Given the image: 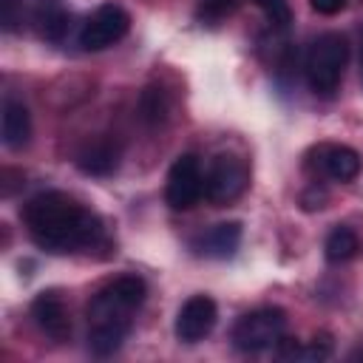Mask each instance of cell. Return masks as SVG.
Listing matches in <instances>:
<instances>
[{"label":"cell","mask_w":363,"mask_h":363,"mask_svg":"<svg viewBox=\"0 0 363 363\" xmlns=\"http://www.w3.org/2000/svg\"><path fill=\"white\" fill-rule=\"evenodd\" d=\"M357 250H360L357 235H354L349 227H335V230L326 235V244H323V252H326V261H329V264H343V261L354 258Z\"/></svg>","instance_id":"cell-15"},{"label":"cell","mask_w":363,"mask_h":363,"mask_svg":"<svg viewBox=\"0 0 363 363\" xmlns=\"http://www.w3.org/2000/svg\"><path fill=\"white\" fill-rule=\"evenodd\" d=\"M23 224L31 241L51 255L88 250L102 238V221L60 190L28 199L23 207Z\"/></svg>","instance_id":"cell-1"},{"label":"cell","mask_w":363,"mask_h":363,"mask_svg":"<svg viewBox=\"0 0 363 363\" xmlns=\"http://www.w3.org/2000/svg\"><path fill=\"white\" fill-rule=\"evenodd\" d=\"M130 28V17L122 6L116 3H105L99 6L79 28V45L85 51H102L113 43H119Z\"/></svg>","instance_id":"cell-7"},{"label":"cell","mask_w":363,"mask_h":363,"mask_svg":"<svg viewBox=\"0 0 363 363\" xmlns=\"http://www.w3.org/2000/svg\"><path fill=\"white\" fill-rule=\"evenodd\" d=\"M250 184V167L233 153H218L204 173V199L216 207L233 204Z\"/></svg>","instance_id":"cell-5"},{"label":"cell","mask_w":363,"mask_h":363,"mask_svg":"<svg viewBox=\"0 0 363 363\" xmlns=\"http://www.w3.org/2000/svg\"><path fill=\"white\" fill-rule=\"evenodd\" d=\"M31 139V113L20 99H6L3 102V145L9 150L26 147Z\"/></svg>","instance_id":"cell-12"},{"label":"cell","mask_w":363,"mask_h":363,"mask_svg":"<svg viewBox=\"0 0 363 363\" xmlns=\"http://www.w3.org/2000/svg\"><path fill=\"white\" fill-rule=\"evenodd\" d=\"M201 196H204V173H201L199 156L182 153L167 170L164 201L170 204V210H190L199 204Z\"/></svg>","instance_id":"cell-6"},{"label":"cell","mask_w":363,"mask_h":363,"mask_svg":"<svg viewBox=\"0 0 363 363\" xmlns=\"http://www.w3.org/2000/svg\"><path fill=\"white\" fill-rule=\"evenodd\" d=\"M315 164L332 182H352V179H357V173L363 167L360 153L349 145H320Z\"/></svg>","instance_id":"cell-10"},{"label":"cell","mask_w":363,"mask_h":363,"mask_svg":"<svg viewBox=\"0 0 363 363\" xmlns=\"http://www.w3.org/2000/svg\"><path fill=\"white\" fill-rule=\"evenodd\" d=\"M241 0H199L196 3V17L204 26H218L224 17H230L238 9Z\"/></svg>","instance_id":"cell-16"},{"label":"cell","mask_w":363,"mask_h":363,"mask_svg":"<svg viewBox=\"0 0 363 363\" xmlns=\"http://www.w3.org/2000/svg\"><path fill=\"white\" fill-rule=\"evenodd\" d=\"M116 164H119V147L108 139L91 142L77 153V167L88 176H108L116 170Z\"/></svg>","instance_id":"cell-14"},{"label":"cell","mask_w":363,"mask_h":363,"mask_svg":"<svg viewBox=\"0 0 363 363\" xmlns=\"http://www.w3.org/2000/svg\"><path fill=\"white\" fill-rule=\"evenodd\" d=\"M31 318L34 323L54 340H68L71 335V318L68 309L62 303V298L57 292H40L31 301Z\"/></svg>","instance_id":"cell-9"},{"label":"cell","mask_w":363,"mask_h":363,"mask_svg":"<svg viewBox=\"0 0 363 363\" xmlns=\"http://www.w3.org/2000/svg\"><path fill=\"white\" fill-rule=\"evenodd\" d=\"M164 113H167V102H164L162 88H147L142 94V116L147 122H162Z\"/></svg>","instance_id":"cell-18"},{"label":"cell","mask_w":363,"mask_h":363,"mask_svg":"<svg viewBox=\"0 0 363 363\" xmlns=\"http://www.w3.org/2000/svg\"><path fill=\"white\" fill-rule=\"evenodd\" d=\"M238 244H241V224L238 221H221V224L210 227L196 241L199 252L207 258H230V255H235Z\"/></svg>","instance_id":"cell-13"},{"label":"cell","mask_w":363,"mask_h":363,"mask_svg":"<svg viewBox=\"0 0 363 363\" xmlns=\"http://www.w3.org/2000/svg\"><path fill=\"white\" fill-rule=\"evenodd\" d=\"M145 295L147 286L139 275H119L88 301V349L96 357H108L122 346V340L130 335L136 309L145 303Z\"/></svg>","instance_id":"cell-2"},{"label":"cell","mask_w":363,"mask_h":363,"mask_svg":"<svg viewBox=\"0 0 363 363\" xmlns=\"http://www.w3.org/2000/svg\"><path fill=\"white\" fill-rule=\"evenodd\" d=\"M309 3L318 14H337L346 6V0H309Z\"/></svg>","instance_id":"cell-20"},{"label":"cell","mask_w":363,"mask_h":363,"mask_svg":"<svg viewBox=\"0 0 363 363\" xmlns=\"http://www.w3.org/2000/svg\"><path fill=\"white\" fill-rule=\"evenodd\" d=\"M252 3L267 14V20H269L275 28H289V23H292L289 0H252Z\"/></svg>","instance_id":"cell-17"},{"label":"cell","mask_w":363,"mask_h":363,"mask_svg":"<svg viewBox=\"0 0 363 363\" xmlns=\"http://www.w3.org/2000/svg\"><path fill=\"white\" fill-rule=\"evenodd\" d=\"M349 60V45L343 34H320L312 45L309 54L303 60V74H306V85L312 88V94L318 96H332L343 79V68Z\"/></svg>","instance_id":"cell-3"},{"label":"cell","mask_w":363,"mask_h":363,"mask_svg":"<svg viewBox=\"0 0 363 363\" xmlns=\"http://www.w3.org/2000/svg\"><path fill=\"white\" fill-rule=\"evenodd\" d=\"M286 332V315L284 309L278 306H261V309H252L247 315H241L230 332L233 337V346L238 352H264V349H272L278 346V340L284 337Z\"/></svg>","instance_id":"cell-4"},{"label":"cell","mask_w":363,"mask_h":363,"mask_svg":"<svg viewBox=\"0 0 363 363\" xmlns=\"http://www.w3.org/2000/svg\"><path fill=\"white\" fill-rule=\"evenodd\" d=\"M31 17L37 26V34L48 43H62L71 28V11L65 9L62 0H34Z\"/></svg>","instance_id":"cell-11"},{"label":"cell","mask_w":363,"mask_h":363,"mask_svg":"<svg viewBox=\"0 0 363 363\" xmlns=\"http://www.w3.org/2000/svg\"><path fill=\"white\" fill-rule=\"evenodd\" d=\"M216 320H218L216 301L207 298V295H193V298H187L182 303V309L176 315L173 332H176V337L182 343H199V340H204L213 332Z\"/></svg>","instance_id":"cell-8"},{"label":"cell","mask_w":363,"mask_h":363,"mask_svg":"<svg viewBox=\"0 0 363 363\" xmlns=\"http://www.w3.org/2000/svg\"><path fill=\"white\" fill-rule=\"evenodd\" d=\"M23 3L26 0H0V23L3 31H17L23 23Z\"/></svg>","instance_id":"cell-19"},{"label":"cell","mask_w":363,"mask_h":363,"mask_svg":"<svg viewBox=\"0 0 363 363\" xmlns=\"http://www.w3.org/2000/svg\"><path fill=\"white\" fill-rule=\"evenodd\" d=\"M360 71H363V45H360Z\"/></svg>","instance_id":"cell-21"}]
</instances>
